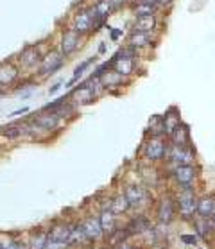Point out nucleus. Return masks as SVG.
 I'll use <instances>...</instances> for the list:
<instances>
[{
    "label": "nucleus",
    "mask_w": 215,
    "mask_h": 249,
    "mask_svg": "<svg viewBox=\"0 0 215 249\" xmlns=\"http://www.w3.org/2000/svg\"><path fill=\"white\" fill-rule=\"evenodd\" d=\"M170 142L167 136H147L142 143V158L149 163H160L167 160Z\"/></svg>",
    "instance_id": "nucleus-1"
},
{
    "label": "nucleus",
    "mask_w": 215,
    "mask_h": 249,
    "mask_svg": "<svg viewBox=\"0 0 215 249\" xmlns=\"http://www.w3.org/2000/svg\"><path fill=\"white\" fill-rule=\"evenodd\" d=\"M176 197V208L183 221L192 222L197 215V194L196 187H185L179 188V192L174 196Z\"/></svg>",
    "instance_id": "nucleus-2"
},
{
    "label": "nucleus",
    "mask_w": 215,
    "mask_h": 249,
    "mask_svg": "<svg viewBox=\"0 0 215 249\" xmlns=\"http://www.w3.org/2000/svg\"><path fill=\"white\" fill-rule=\"evenodd\" d=\"M93 18H95V9L93 4H83L81 7H77L70 18L68 27H72L74 31L81 34V36H90L91 34V25H93Z\"/></svg>",
    "instance_id": "nucleus-3"
},
{
    "label": "nucleus",
    "mask_w": 215,
    "mask_h": 249,
    "mask_svg": "<svg viewBox=\"0 0 215 249\" xmlns=\"http://www.w3.org/2000/svg\"><path fill=\"white\" fill-rule=\"evenodd\" d=\"M67 63V57L63 56L59 49H51V51L43 54V59H41L40 67L36 68V77L38 79H47L51 75L57 74Z\"/></svg>",
    "instance_id": "nucleus-4"
},
{
    "label": "nucleus",
    "mask_w": 215,
    "mask_h": 249,
    "mask_svg": "<svg viewBox=\"0 0 215 249\" xmlns=\"http://www.w3.org/2000/svg\"><path fill=\"white\" fill-rule=\"evenodd\" d=\"M196 156L197 154H196L194 143L192 145H174V143H170L169 153H167V160H165V163L169 167V174L178 165L196 163Z\"/></svg>",
    "instance_id": "nucleus-5"
},
{
    "label": "nucleus",
    "mask_w": 215,
    "mask_h": 249,
    "mask_svg": "<svg viewBox=\"0 0 215 249\" xmlns=\"http://www.w3.org/2000/svg\"><path fill=\"white\" fill-rule=\"evenodd\" d=\"M83 40H85V36H81L77 31H74L72 27H68L67 25V27L61 29V33H59L57 49L61 51V54L65 57H70V56H74L75 52L81 49Z\"/></svg>",
    "instance_id": "nucleus-6"
},
{
    "label": "nucleus",
    "mask_w": 215,
    "mask_h": 249,
    "mask_svg": "<svg viewBox=\"0 0 215 249\" xmlns=\"http://www.w3.org/2000/svg\"><path fill=\"white\" fill-rule=\"evenodd\" d=\"M170 178H172V181H174L179 188L194 187L196 181H197V178H199V167L196 163L178 165V167L172 169Z\"/></svg>",
    "instance_id": "nucleus-7"
},
{
    "label": "nucleus",
    "mask_w": 215,
    "mask_h": 249,
    "mask_svg": "<svg viewBox=\"0 0 215 249\" xmlns=\"http://www.w3.org/2000/svg\"><path fill=\"white\" fill-rule=\"evenodd\" d=\"M41 59H43V52L40 51L38 43H31V45H25L22 51L18 52L17 65L22 70H36L40 67Z\"/></svg>",
    "instance_id": "nucleus-8"
},
{
    "label": "nucleus",
    "mask_w": 215,
    "mask_h": 249,
    "mask_svg": "<svg viewBox=\"0 0 215 249\" xmlns=\"http://www.w3.org/2000/svg\"><path fill=\"white\" fill-rule=\"evenodd\" d=\"M125 43L133 45L136 49L143 51H151L156 49L160 43V33H142V31H129L125 36Z\"/></svg>",
    "instance_id": "nucleus-9"
},
{
    "label": "nucleus",
    "mask_w": 215,
    "mask_h": 249,
    "mask_svg": "<svg viewBox=\"0 0 215 249\" xmlns=\"http://www.w3.org/2000/svg\"><path fill=\"white\" fill-rule=\"evenodd\" d=\"M176 213H178L176 197L172 194H163L158 201V206H156V219H158L161 224H169V222L174 221Z\"/></svg>",
    "instance_id": "nucleus-10"
},
{
    "label": "nucleus",
    "mask_w": 215,
    "mask_h": 249,
    "mask_svg": "<svg viewBox=\"0 0 215 249\" xmlns=\"http://www.w3.org/2000/svg\"><path fill=\"white\" fill-rule=\"evenodd\" d=\"M22 68L18 67L17 61H4L0 63V88H7V86L15 85L20 79V72Z\"/></svg>",
    "instance_id": "nucleus-11"
},
{
    "label": "nucleus",
    "mask_w": 215,
    "mask_h": 249,
    "mask_svg": "<svg viewBox=\"0 0 215 249\" xmlns=\"http://www.w3.org/2000/svg\"><path fill=\"white\" fill-rule=\"evenodd\" d=\"M33 120L38 125H40V127L45 131V133H51V131L57 129V127L61 125V120L63 119L59 117V115L54 113V111H49V109H41V111H38V113L34 115Z\"/></svg>",
    "instance_id": "nucleus-12"
},
{
    "label": "nucleus",
    "mask_w": 215,
    "mask_h": 249,
    "mask_svg": "<svg viewBox=\"0 0 215 249\" xmlns=\"http://www.w3.org/2000/svg\"><path fill=\"white\" fill-rule=\"evenodd\" d=\"M101 83L104 85L106 91L111 90H122V86H129L131 85V77H125V75L119 74L117 70L109 68L106 74L101 77Z\"/></svg>",
    "instance_id": "nucleus-13"
},
{
    "label": "nucleus",
    "mask_w": 215,
    "mask_h": 249,
    "mask_svg": "<svg viewBox=\"0 0 215 249\" xmlns=\"http://www.w3.org/2000/svg\"><path fill=\"white\" fill-rule=\"evenodd\" d=\"M129 31H142V33H158L160 31V18L158 15L133 18Z\"/></svg>",
    "instance_id": "nucleus-14"
},
{
    "label": "nucleus",
    "mask_w": 215,
    "mask_h": 249,
    "mask_svg": "<svg viewBox=\"0 0 215 249\" xmlns=\"http://www.w3.org/2000/svg\"><path fill=\"white\" fill-rule=\"evenodd\" d=\"M124 196L129 201L131 208H140L142 204L145 203V199H147V190H145V187H142V185L131 183V185H127L124 188Z\"/></svg>",
    "instance_id": "nucleus-15"
},
{
    "label": "nucleus",
    "mask_w": 215,
    "mask_h": 249,
    "mask_svg": "<svg viewBox=\"0 0 215 249\" xmlns=\"http://www.w3.org/2000/svg\"><path fill=\"white\" fill-rule=\"evenodd\" d=\"M169 142L174 145H192V133H190V125L181 122L172 133L169 135Z\"/></svg>",
    "instance_id": "nucleus-16"
},
{
    "label": "nucleus",
    "mask_w": 215,
    "mask_h": 249,
    "mask_svg": "<svg viewBox=\"0 0 215 249\" xmlns=\"http://www.w3.org/2000/svg\"><path fill=\"white\" fill-rule=\"evenodd\" d=\"M81 224H83V230H85L88 240H97L104 233L102 231L101 221H99V215H88Z\"/></svg>",
    "instance_id": "nucleus-17"
},
{
    "label": "nucleus",
    "mask_w": 215,
    "mask_h": 249,
    "mask_svg": "<svg viewBox=\"0 0 215 249\" xmlns=\"http://www.w3.org/2000/svg\"><path fill=\"white\" fill-rule=\"evenodd\" d=\"M215 212V194H203L197 197V215L210 219Z\"/></svg>",
    "instance_id": "nucleus-18"
},
{
    "label": "nucleus",
    "mask_w": 215,
    "mask_h": 249,
    "mask_svg": "<svg viewBox=\"0 0 215 249\" xmlns=\"http://www.w3.org/2000/svg\"><path fill=\"white\" fill-rule=\"evenodd\" d=\"M97 57H99V54H95V56H91V57H88V59H85V61H81L77 67H75V70H74V74H72V77L67 81V85H65V88L67 90H72L77 83H79V79L83 77V74H85L86 70L90 68V65H93V63L97 61Z\"/></svg>",
    "instance_id": "nucleus-19"
},
{
    "label": "nucleus",
    "mask_w": 215,
    "mask_h": 249,
    "mask_svg": "<svg viewBox=\"0 0 215 249\" xmlns=\"http://www.w3.org/2000/svg\"><path fill=\"white\" fill-rule=\"evenodd\" d=\"M192 226H194V230H196V233H197L199 238H208L215 233L214 222L210 221V219H206V217L196 215V219L192 221Z\"/></svg>",
    "instance_id": "nucleus-20"
},
{
    "label": "nucleus",
    "mask_w": 215,
    "mask_h": 249,
    "mask_svg": "<svg viewBox=\"0 0 215 249\" xmlns=\"http://www.w3.org/2000/svg\"><path fill=\"white\" fill-rule=\"evenodd\" d=\"M111 61V59H109ZM136 63H138V59H117V61H111V68L113 70H117L119 74L125 75V77H133L136 72Z\"/></svg>",
    "instance_id": "nucleus-21"
},
{
    "label": "nucleus",
    "mask_w": 215,
    "mask_h": 249,
    "mask_svg": "<svg viewBox=\"0 0 215 249\" xmlns=\"http://www.w3.org/2000/svg\"><path fill=\"white\" fill-rule=\"evenodd\" d=\"M163 122H165V129H167V138H169L170 133L183 122L181 115H179V109L176 108V106H170L163 113Z\"/></svg>",
    "instance_id": "nucleus-22"
},
{
    "label": "nucleus",
    "mask_w": 215,
    "mask_h": 249,
    "mask_svg": "<svg viewBox=\"0 0 215 249\" xmlns=\"http://www.w3.org/2000/svg\"><path fill=\"white\" fill-rule=\"evenodd\" d=\"M70 231H72V224H67V222H61V224H56L49 231V238L51 240H56V242H65L68 244V238H70Z\"/></svg>",
    "instance_id": "nucleus-23"
},
{
    "label": "nucleus",
    "mask_w": 215,
    "mask_h": 249,
    "mask_svg": "<svg viewBox=\"0 0 215 249\" xmlns=\"http://www.w3.org/2000/svg\"><path fill=\"white\" fill-rule=\"evenodd\" d=\"M99 221H101L102 231L108 233V235H113L115 228H117V215H115L111 210H101Z\"/></svg>",
    "instance_id": "nucleus-24"
},
{
    "label": "nucleus",
    "mask_w": 215,
    "mask_h": 249,
    "mask_svg": "<svg viewBox=\"0 0 215 249\" xmlns=\"http://www.w3.org/2000/svg\"><path fill=\"white\" fill-rule=\"evenodd\" d=\"M125 230H127V233L131 235H136V233H143L147 231V230H151V222H149V219L145 215H136L135 219H131L129 224L125 226Z\"/></svg>",
    "instance_id": "nucleus-25"
},
{
    "label": "nucleus",
    "mask_w": 215,
    "mask_h": 249,
    "mask_svg": "<svg viewBox=\"0 0 215 249\" xmlns=\"http://www.w3.org/2000/svg\"><path fill=\"white\" fill-rule=\"evenodd\" d=\"M129 11L133 15V18L138 17H149V15H160V9L156 6H151V4H145V2H135L129 6Z\"/></svg>",
    "instance_id": "nucleus-26"
},
{
    "label": "nucleus",
    "mask_w": 215,
    "mask_h": 249,
    "mask_svg": "<svg viewBox=\"0 0 215 249\" xmlns=\"http://www.w3.org/2000/svg\"><path fill=\"white\" fill-rule=\"evenodd\" d=\"M147 136H167V129H165V122H163V115H154L153 119L149 120Z\"/></svg>",
    "instance_id": "nucleus-27"
},
{
    "label": "nucleus",
    "mask_w": 215,
    "mask_h": 249,
    "mask_svg": "<svg viewBox=\"0 0 215 249\" xmlns=\"http://www.w3.org/2000/svg\"><path fill=\"white\" fill-rule=\"evenodd\" d=\"M131 208L129 201H127V197L124 196V192L122 194H117L115 197H111V212H113L115 215H122V213H125L127 210Z\"/></svg>",
    "instance_id": "nucleus-28"
},
{
    "label": "nucleus",
    "mask_w": 215,
    "mask_h": 249,
    "mask_svg": "<svg viewBox=\"0 0 215 249\" xmlns=\"http://www.w3.org/2000/svg\"><path fill=\"white\" fill-rule=\"evenodd\" d=\"M93 9H95V17H102L108 20L109 15H113V2L111 0H95Z\"/></svg>",
    "instance_id": "nucleus-29"
},
{
    "label": "nucleus",
    "mask_w": 215,
    "mask_h": 249,
    "mask_svg": "<svg viewBox=\"0 0 215 249\" xmlns=\"http://www.w3.org/2000/svg\"><path fill=\"white\" fill-rule=\"evenodd\" d=\"M83 240H88L85 230H83V224H72V231H70V238H68V246H74V244H79Z\"/></svg>",
    "instance_id": "nucleus-30"
},
{
    "label": "nucleus",
    "mask_w": 215,
    "mask_h": 249,
    "mask_svg": "<svg viewBox=\"0 0 215 249\" xmlns=\"http://www.w3.org/2000/svg\"><path fill=\"white\" fill-rule=\"evenodd\" d=\"M47 242H49V233L38 231L33 238H31V242H29V249H45Z\"/></svg>",
    "instance_id": "nucleus-31"
},
{
    "label": "nucleus",
    "mask_w": 215,
    "mask_h": 249,
    "mask_svg": "<svg viewBox=\"0 0 215 249\" xmlns=\"http://www.w3.org/2000/svg\"><path fill=\"white\" fill-rule=\"evenodd\" d=\"M109 68H111V61L108 59V61L101 63V65H97V67L93 68V72H91V75H93L95 79H101L102 75L106 74V72H108V70H109Z\"/></svg>",
    "instance_id": "nucleus-32"
},
{
    "label": "nucleus",
    "mask_w": 215,
    "mask_h": 249,
    "mask_svg": "<svg viewBox=\"0 0 215 249\" xmlns=\"http://www.w3.org/2000/svg\"><path fill=\"white\" fill-rule=\"evenodd\" d=\"M197 235H188V233H181V235H179V240H181L183 244H185V246H196V244H197Z\"/></svg>",
    "instance_id": "nucleus-33"
},
{
    "label": "nucleus",
    "mask_w": 215,
    "mask_h": 249,
    "mask_svg": "<svg viewBox=\"0 0 215 249\" xmlns=\"http://www.w3.org/2000/svg\"><path fill=\"white\" fill-rule=\"evenodd\" d=\"M176 0H156V6H158L160 11H170L174 7Z\"/></svg>",
    "instance_id": "nucleus-34"
},
{
    "label": "nucleus",
    "mask_w": 215,
    "mask_h": 249,
    "mask_svg": "<svg viewBox=\"0 0 215 249\" xmlns=\"http://www.w3.org/2000/svg\"><path fill=\"white\" fill-rule=\"evenodd\" d=\"M108 33H109V41H113V43H115V41H119L120 38L124 36V31H122V29H119V27H111Z\"/></svg>",
    "instance_id": "nucleus-35"
},
{
    "label": "nucleus",
    "mask_w": 215,
    "mask_h": 249,
    "mask_svg": "<svg viewBox=\"0 0 215 249\" xmlns=\"http://www.w3.org/2000/svg\"><path fill=\"white\" fill-rule=\"evenodd\" d=\"M113 2V13H119L125 7H129V0H111Z\"/></svg>",
    "instance_id": "nucleus-36"
},
{
    "label": "nucleus",
    "mask_w": 215,
    "mask_h": 249,
    "mask_svg": "<svg viewBox=\"0 0 215 249\" xmlns=\"http://www.w3.org/2000/svg\"><path fill=\"white\" fill-rule=\"evenodd\" d=\"M65 246H68V244L56 242V240H51V238H49V242H47V248L45 249H65Z\"/></svg>",
    "instance_id": "nucleus-37"
},
{
    "label": "nucleus",
    "mask_w": 215,
    "mask_h": 249,
    "mask_svg": "<svg viewBox=\"0 0 215 249\" xmlns=\"http://www.w3.org/2000/svg\"><path fill=\"white\" fill-rule=\"evenodd\" d=\"M6 249H29V248L23 242H20V240H13V242L6 244Z\"/></svg>",
    "instance_id": "nucleus-38"
},
{
    "label": "nucleus",
    "mask_w": 215,
    "mask_h": 249,
    "mask_svg": "<svg viewBox=\"0 0 215 249\" xmlns=\"http://www.w3.org/2000/svg\"><path fill=\"white\" fill-rule=\"evenodd\" d=\"M61 86H63L61 81H57V83H54V85H52L51 88H49V95H56L57 91L61 90Z\"/></svg>",
    "instance_id": "nucleus-39"
},
{
    "label": "nucleus",
    "mask_w": 215,
    "mask_h": 249,
    "mask_svg": "<svg viewBox=\"0 0 215 249\" xmlns=\"http://www.w3.org/2000/svg\"><path fill=\"white\" fill-rule=\"evenodd\" d=\"M106 52H108V43L106 41H101L99 47H97V54H99V56H104Z\"/></svg>",
    "instance_id": "nucleus-40"
},
{
    "label": "nucleus",
    "mask_w": 215,
    "mask_h": 249,
    "mask_svg": "<svg viewBox=\"0 0 215 249\" xmlns=\"http://www.w3.org/2000/svg\"><path fill=\"white\" fill-rule=\"evenodd\" d=\"M29 111H31V109H29L27 106H23V108H20V109H15V111H13V113L9 115V117H20V115L29 113Z\"/></svg>",
    "instance_id": "nucleus-41"
},
{
    "label": "nucleus",
    "mask_w": 215,
    "mask_h": 249,
    "mask_svg": "<svg viewBox=\"0 0 215 249\" xmlns=\"http://www.w3.org/2000/svg\"><path fill=\"white\" fill-rule=\"evenodd\" d=\"M113 248H115V249H135V248H133V246H131V244L125 242V240H124V242L117 244V246H113Z\"/></svg>",
    "instance_id": "nucleus-42"
},
{
    "label": "nucleus",
    "mask_w": 215,
    "mask_h": 249,
    "mask_svg": "<svg viewBox=\"0 0 215 249\" xmlns=\"http://www.w3.org/2000/svg\"><path fill=\"white\" fill-rule=\"evenodd\" d=\"M135 2H145V4H151V6H156V0H135Z\"/></svg>",
    "instance_id": "nucleus-43"
},
{
    "label": "nucleus",
    "mask_w": 215,
    "mask_h": 249,
    "mask_svg": "<svg viewBox=\"0 0 215 249\" xmlns=\"http://www.w3.org/2000/svg\"><path fill=\"white\" fill-rule=\"evenodd\" d=\"M210 221L214 222V226H215V212H214V213H212V217H210Z\"/></svg>",
    "instance_id": "nucleus-44"
},
{
    "label": "nucleus",
    "mask_w": 215,
    "mask_h": 249,
    "mask_svg": "<svg viewBox=\"0 0 215 249\" xmlns=\"http://www.w3.org/2000/svg\"><path fill=\"white\" fill-rule=\"evenodd\" d=\"M6 95V88H0V97Z\"/></svg>",
    "instance_id": "nucleus-45"
},
{
    "label": "nucleus",
    "mask_w": 215,
    "mask_h": 249,
    "mask_svg": "<svg viewBox=\"0 0 215 249\" xmlns=\"http://www.w3.org/2000/svg\"><path fill=\"white\" fill-rule=\"evenodd\" d=\"M0 249H6V246H4L2 242H0Z\"/></svg>",
    "instance_id": "nucleus-46"
},
{
    "label": "nucleus",
    "mask_w": 215,
    "mask_h": 249,
    "mask_svg": "<svg viewBox=\"0 0 215 249\" xmlns=\"http://www.w3.org/2000/svg\"><path fill=\"white\" fill-rule=\"evenodd\" d=\"M131 4H135V0H129V6H131Z\"/></svg>",
    "instance_id": "nucleus-47"
},
{
    "label": "nucleus",
    "mask_w": 215,
    "mask_h": 249,
    "mask_svg": "<svg viewBox=\"0 0 215 249\" xmlns=\"http://www.w3.org/2000/svg\"><path fill=\"white\" fill-rule=\"evenodd\" d=\"M104 249H115L113 246H109V248H104Z\"/></svg>",
    "instance_id": "nucleus-48"
},
{
    "label": "nucleus",
    "mask_w": 215,
    "mask_h": 249,
    "mask_svg": "<svg viewBox=\"0 0 215 249\" xmlns=\"http://www.w3.org/2000/svg\"><path fill=\"white\" fill-rule=\"evenodd\" d=\"M196 249H201V248H196Z\"/></svg>",
    "instance_id": "nucleus-49"
}]
</instances>
